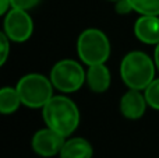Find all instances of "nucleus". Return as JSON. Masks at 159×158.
<instances>
[{
	"instance_id": "10",
	"label": "nucleus",
	"mask_w": 159,
	"mask_h": 158,
	"mask_svg": "<svg viewBox=\"0 0 159 158\" xmlns=\"http://www.w3.org/2000/svg\"><path fill=\"white\" fill-rule=\"evenodd\" d=\"M87 83L93 92H105L110 86V73L103 63L89 66Z\"/></svg>"
},
{
	"instance_id": "1",
	"label": "nucleus",
	"mask_w": 159,
	"mask_h": 158,
	"mask_svg": "<svg viewBox=\"0 0 159 158\" xmlns=\"http://www.w3.org/2000/svg\"><path fill=\"white\" fill-rule=\"evenodd\" d=\"M43 120L48 128L70 136L80 123V112L75 104L66 97H52L43 106Z\"/></svg>"
},
{
	"instance_id": "3",
	"label": "nucleus",
	"mask_w": 159,
	"mask_h": 158,
	"mask_svg": "<svg viewBox=\"0 0 159 158\" xmlns=\"http://www.w3.org/2000/svg\"><path fill=\"white\" fill-rule=\"evenodd\" d=\"M77 52L81 60L88 66L105 63L110 53L109 39L99 30H85L78 38Z\"/></svg>"
},
{
	"instance_id": "14",
	"label": "nucleus",
	"mask_w": 159,
	"mask_h": 158,
	"mask_svg": "<svg viewBox=\"0 0 159 158\" xmlns=\"http://www.w3.org/2000/svg\"><path fill=\"white\" fill-rule=\"evenodd\" d=\"M145 100L149 106L159 109V78L154 80L145 88Z\"/></svg>"
},
{
	"instance_id": "11",
	"label": "nucleus",
	"mask_w": 159,
	"mask_h": 158,
	"mask_svg": "<svg viewBox=\"0 0 159 158\" xmlns=\"http://www.w3.org/2000/svg\"><path fill=\"white\" fill-rule=\"evenodd\" d=\"M60 158H92V146L81 137H74L64 143Z\"/></svg>"
},
{
	"instance_id": "18",
	"label": "nucleus",
	"mask_w": 159,
	"mask_h": 158,
	"mask_svg": "<svg viewBox=\"0 0 159 158\" xmlns=\"http://www.w3.org/2000/svg\"><path fill=\"white\" fill-rule=\"evenodd\" d=\"M10 4V0H0V14H4Z\"/></svg>"
},
{
	"instance_id": "17",
	"label": "nucleus",
	"mask_w": 159,
	"mask_h": 158,
	"mask_svg": "<svg viewBox=\"0 0 159 158\" xmlns=\"http://www.w3.org/2000/svg\"><path fill=\"white\" fill-rule=\"evenodd\" d=\"M133 10V6L130 4L129 0H117L116 2V11L119 14H127Z\"/></svg>"
},
{
	"instance_id": "2",
	"label": "nucleus",
	"mask_w": 159,
	"mask_h": 158,
	"mask_svg": "<svg viewBox=\"0 0 159 158\" xmlns=\"http://www.w3.org/2000/svg\"><path fill=\"white\" fill-rule=\"evenodd\" d=\"M120 74L130 88L145 90L154 81L155 67L148 55L143 52H130L121 62Z\"/></svg>"
},
{
	"instance_id": "12",
	"label": "nucleus",
	"mask_w": 159,
	"mask_h": 158,
	"mask_svg": "<svg viewBox=\"0 0 159 158\" xmlns=\"http://www.w3.org/2000/svg\"><path fill=\"white\" fill-rule=\"evenodd\" d=\"M21 104V98L18 95L17 88L4 87L0 91V112L4 115L13 114Z\"/></svg>"
},
{
	"instance_id": "13",
	"label": "nucleus",
	"mask_w": 159,
	"mask_h": 158,
	"mask_svg": "<svg viewBox=\"0 0 159 158\" xmlns=\"http://www.w3.org/2000/svg\"><path fill=\"white\" fill-rule=\"evenodd\" d=\"M133 10L141 16H159V0H129Z\"/></svg>"
},
{
	"instance_id": "8",
	"label": "nucleus",
	"mask_w": 159,
	"mask_h": 158,
	"mask_svg": "<svg viewBox=\"0 0 159 158\" xmlns=\"http://www.w3.org/2000/svg\"><path fill=\"white\" fill-rule=\"evenodd\" d=\"M137 38L144 44H159V18L158 16H143L134 25Z\"/></svg>"
},
{
	"instance_id": "20",
	"label": "nucleus",
	"mask_w": 159,
	"mask_h": 158,
	"mask_svg": "<svg viewBox=\"0 0 159 158\" xmlns=\"http://www.w3.org/2000/svg\"><path fill=\"white\" fill-rule=\"evenodd\" d=\"M110 2H117V0H110Z\"/></svg>"
},
{
	"instance_id": "4",
	"label": "nucleus",
	"mask_w": 159,
	"mask_h": 158,
	"mask_svg": "<svg viewBox=\"0 0 159 158\" xmlns=\"http://www.w3.org/2000/svg\"><path fill=\"white\" fill-rule=\"evenodd\" d=\"M16 88L21 102L30 108H43L52 98V84L45 76L41 74L24 76Z\"/></svg>"
},
{
	"instance_id": "9",
	"label": "nucleus",
	"mask_w": 159,
	"mask_h": 158,
	"mask_svg": "<svg viewBox=\"0 0 159 158\" xmlns=\"http://www.w3.org/2000/svg\"><path fill=\"white\" fill-rule=\"evenodd\" d=\"M145 97L140 94V90H130L121 97L120 101V111L123 116L129 119H138L145 112Z\"/></svg>"
},
{
	"instance_id": "16",
	"label": "nucleus",
	"mask_w": 159,
	"mask_h": 158,
	"mask_svg": "<svg viewBox=\"0 0 159 158\" xmlns=\"http://www.w3.org/2000/svg\"><path fill=\"white\" fill-rule=\"evenodd\" d=\"M0 48H2V55H0V64H4L6 59L8 56V41L6 34H0Z\"/></svg>"
},
{
	"instance_id": "6",
	"label": "nucleus",
	"mask_w": 159,
	"mask_h": 158,
	"mask_svg": "<svg viewBox=\"0 0 159 158\" xmlns=\"http://www.w3.org/2000/svg\"><path fill=\"white\" fill-rule=\"evenodd\" d=\"M34 24L31 17L21 8H13L4 18L6 35L16 42H24L31 36Z\"/></svg>"
},
{
	"instance_id": "7",
	"label": "nucleus",
	"mask_w": 159,
	"mask_h": 158,
	"mask_svg": "<svg viewBox=\"0 0 159 158\" xmlns=\"http://www.w3.org/2000/svg\"><path fill=\"white\" fill-rule=\"evenodd\" d=\"M64 136L56 130L48 128L36 132L32 137V148L42 157H52L60 153L64 146Z\"/></svg>"
},
{
	"instance_id": "5",
	"label": "nucleus",
	"mask_w": 159,
	"mask_h": 158,
	"mask_svg": "<svg viewBox=\"0 0 159 158\" xmlns=\"http://www.w3.org/2000/svg\"><path fill=\"white\" fill-rule=\"evenodd\" d=\"M50 80L53 87L61 92H74L82 86L85 80V73L81 64L77 62L66 59L60 60L53 66L50 72Z\"/></svg>"
},
{
	"instance_id": "15",
	"label": "nucleus",
	"mask_w": 159,
	"mask_h": 158,
	"mask_svg": "<svg viewBox=\"0 0 159 158\" xmlns=\"http://www.w3.org/2000/svg\"><path fill=\"white\" fill-rule=\"evenodd\" d=\"M13 8H21V10H30L35 7L39 3V0H10Z\"/></svg>"
},
{
	"instance_id": "19",
	"label": "nucleus",
	"mask_w": 159,
	"mask_h": 158,
	"mask_svg": "<svg viewBox=\"0 0 159 158\" xmlns=\"http://www.w3.org/2000/svg\"><path fill=\"white\" fill-rule=\"evenodd\" d=\"M155 63H157V67L159 70V44H158L157 49H155Z\"/></svg>"
}]
</instances>
